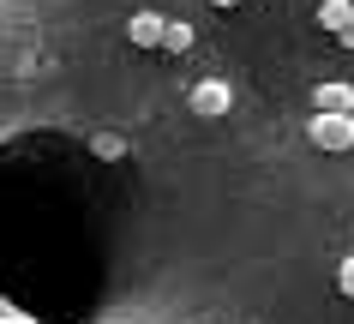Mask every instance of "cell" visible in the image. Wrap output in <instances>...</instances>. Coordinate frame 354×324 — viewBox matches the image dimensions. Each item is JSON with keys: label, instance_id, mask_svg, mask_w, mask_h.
<instances>
[{"label": "cell", "instance_id": "52a82bcc", "mask_svg": "<svg viewBox=\"0 0 354 324\" xmlns=\"http://www.w3.org/2000/svg\"><path fill=\"white\" fill-rule=\"evenodd\" d=\"M91 151H96V156H120V151H127V144H120V138H114V133H96V144H91Z\"/></svg>", "mask_w": 354, "mask_h": 324}, {"label": "cell", "instance_id": "8fae6325", "mask_svg": "<svg viewBox=\"0 0 354 324\" xmlns=\"http://www.w3.org/2000/svg\"><path fill=\"white\" fill-rule=\"evenodd\" d=\"M216 6H241V0H216Z\"/></svg>", "mask_w": 354, "mask_h": 324}, {"label": "cell", "instance_id": "5b68a950", "mask_svg": "<svg viewBox=\"0 0 354 324\" xmlns=\"http://www.w3.org/2000/svg\"><path fill=\"white\" fill-rule=\"evenodd\" d=\"M318 24L336 37V30H348V24H354V6H348V0H324V6H318Z\"/></svg>", "mask_w": 354, "mask_h": 324}, {"label": "cell", "instance_id": "7a4b0ae2", "mask_svg": "<svg viewBox=\"0 0 354 324\" xmlns=\"http://www.w3.org/2000/svg\"><path fill=\"white\" fill-rule=\"evenodd\" d=\"M192 108H198V115H228V108H234V90H228L223 78H198V84H192Z\"/></svg>", "mask_w": 354, "mask_h": 324}, {"label": "cell", "instance_id": "30bf717a", "mask_svg": "<svg viewBox=\"0 0 354 324\" xmlns=\"http://www.w3.org/2000/svg\"><path fill=\"white\" fill-rule=\"evenodd\" d=\"M0 324H30V318H12V312H6V318H0Z\"/></svg>", "mask_w": 354, "mask_h": 324}, {"label": "cell", "instance_id": "3957f363", "mask_svg": "<svg viewBox=\"0 0 354 324\" xmlns=\"http://www.w3.org/2000/svg\"><path fill=\"white\" fill-rule=\"evenodd\" d=\"M313 108H324V115H354V84H342V78L318 84V90H313Z\"/></svg>", "mask_w": 354, "mask_h": 324}, {"label": "cell", "instance_id": "9c48e42d", "mask_svg": "<svg viewBox=\"0 0 354 324\" xmlns=\"http://www.w3.org/2000/svg\"><path fill=\"white\" fill-rule=\"evenodd\" d=\"M336 42H342V48H354V24H348V30H336Z\"/></svg>", "mask_w": 354, "mask_h": 324}, {"label": "cell", "instance_id": "6da1fadb", "mask_svg": "<svg viewBox=\"0 0 354 324\" xmlns=\"http://www.w3.org/2000/svg\"><path fill=\"white\" fill-rule=\"evenodd\" d=\"M306 138H313L318 151H354V115H324V108H313Z\"/></svg>", "mask_w": 354, "mask_h": 324}, {"label": "cell", "instance_id": "277c9868", "mask_svg": "<svg viewBox=\"0 0 354 324\" xmlns=\"http://www.w3.org/2000/svg\"><path fill=\"white\" fill-rule=\"evenodd\" d=\"M162 30H168V19H156V12H132V24H127L132 48H162Z\"/></svg>", "mask_w": 354, "mask_h": 324}, {"label": "cell", "instance_id": "ba28073f", "mask_svg": "<svg viewBox=\"0 0 354 324\" xmlns=\"http://www.w3.org/2000/svg\"><path fill=\"white\" fill-rule=\"evenodd\" d=\"M336 288H342V294L354 301V258H342V270H336Z\"/></svg>", "mask_w": 354, "mask_h": 324}, {"label": "cell", "instance_id": "8992f818", "mask_svg": "<svg viewBox=\"0 0 354 324\" xmlns=\"http://www.w3.org/2000/svg\"><path fill=\"white\" fill-rule=\"evenodd\" d=\"M162 48H168V55H187V48H192V24L168 19V30H162Z\"/></svg>", "mask_w": 354, "mask_h": 324}]
</instances>
